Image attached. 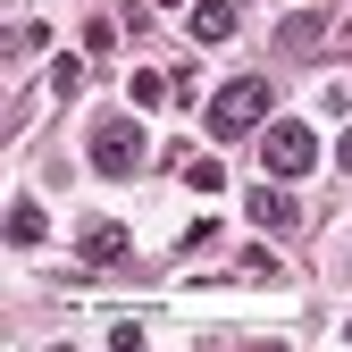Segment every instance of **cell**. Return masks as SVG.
Segmentation results:
<instances>
[{"instance_id": "3", "label": "cell", "mask_w": 352, "mask_h": 352, "mask_svg": "<svg viewBox=\"0 0 352 352\" xmlns=\"http://www.w3.org/2000/svg\"><path fill=\"white\" fill-rule=\"evenodd\" d=\"M84 160H93L101 176H135V168L151 160V143H143V118H101V126H93V143H84Z\"/></svg>"}, {"instance_id": "1", "label": "cell", "mask_w": 352, "mask_h": 352, "mask_svg": "<svg viewBox=\"0 0 352 352\" xmlns=\"http://www.w3.org/2000/svg\"><path fill=\"white\" fill-rule=\"evenodd\" d=\"M269 109H277L269 84H260V76H235V84H218V101H210V135H218V143L260 135V126H269Z\"/></svg>"}, {"instance_id": "6", "label": "cell", "mask_w": 352, "mask_h": 352, "mask_svg": "<svg viewBox=\"0 0 352 352\" xmlns=\"http://www.w3.org/2000/svg\"><path fill=\"white\" fill-rule=\"evenodd\" d=\"M84 260H93V269H118L126 260V227H84Z\"/></svg>"}, {"instance_id": "8", "label": "cell", "mask_w": 352, "mask_h": 352, "mask_svg": "<svg viewBox=\"0 0 352 352\" xmlns=\"http://www.w3.org/2000/svg\"><path fill=\"white\" fill-rule=\"evenodd\" d=\"M126 93H135V109H160V101H168V76H160V67H143Z\"/></svg>"}, {"instance_id": "9", "label": "cell", "mask_w": 352, "mask_h": 352, "mask_svg": "<svg viewBox=\"0 0 352 352\" xmlns=\"http://www.w3.org/2000/svg\"><path fill=\"white\" fill-rule=\"evenodd\" d=\"M336 160H344V176H352V126H344V143H336Z\"/></svg>"}, {"instance_id": "7", "label": "cell", "mask_w": 352, "mask_h": 352, "mask_svg": "<svg viewBox=\"0 0 352 352\" xmlns=\"http://www.w3.org/2000/svg\"><path fill=\"white\" fill-rule=\"evenodd\" d=\"M42 227H51V218H42V201H9V243H17V252H34Z\"/></svg>"}, {"instance_id": "2", "label": "cell", "mask_w": 352, "mask_h": 352, "mask_svg": "<svg viewBox=\"0 0 352 352\" xmlns=\"http://www.w3.org/2000/svg\"><path fill=\"white\" fill-rule=\"evenodd\" d=\"M260 168L285 176V185H294V176H311V168H319V135H311V118H269V126H260Z\"/></svg>"}, {"instance_id": "4", "label": "cell", "mask_w": 352, "mask_h": 352, "mask_svg": "<svg viewBox=\"0 0 352 352\" xmlns=\"http://www.w3.org/2000/svg\"><path fill=\"white\" fill-rule=\"evenodd\" d=\"M243 210L260 218V227H277V235H285V227H302V193H285V176L252 185V193H243Z\"/></svg>"}, {"instance_id": "5", "label": "cell", "mask_w": 352, "mask_h": 352, "mask_svg": "<svg viewBox=\"0 0 352 352\" xmlns=\"http://www.w3.org/2000/svg\"><path fill=\"white\" fill-rule=\"evenodd\" d=\"M235 34V0H201L193 9V42H227Z\"/></svg>"}, {"instance_id": "10", "label": "cell", "mask_w": 352, "mask_h": 352, "mask_svg": "<svg viewBox=\"0 0 352 352\" xmlns=\"http://www.w3.org/2000/svg\"><path fill=\"white\" fill-rule=\"evenodd\" d=\"M344 336H352V319H344Z\"/></svg>"}]
</instances>
